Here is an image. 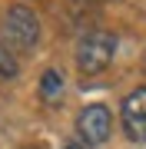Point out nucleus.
Instances as JSON below:
<instances>
[{
	"instance_id": "8",
	"label": "nucleus",
	"mask_w": 146,
	"mask_h": 149,
	"mask_svg": "<svg viewBox=\"0 0 146 149\" xmlns=\"http://www.w3.org/2000/svg\"><path fill=\"white\" fill-rule=\"evenodd\" d=\"M143 70H146V53H143Z\"/></svg>"
},
{
	"instance_id": "3",
	"label": "nucleus",
	"mask_w": 146,
	"mask_h": 149,
	"mask_svg": "<svg viewBox=\"0 0 146 149\" xmlns=\"http://www.w3.org/2000/svg\"><path fill=\"white\" fill-rule=\"evenodd\" d=\"M110 129H113V116H110L106 106L93 103V106H83L80 116H76V136L90 146H103L110 139Z\"/></svg>"
},
{
	"instance_id": "7",
	"label": "nucleus",
	"mask_w": 146,
	"mask_h": 149,
	"mask_svg": "<svg viewBox=\"0 0 146 149\" xmlns=\"http://www.w3.org/2000/svg\"><path fill=\"white\" fill-rule=\"evenodd\" d=\"M63 149H93V146H90V143H83L80 136H70V139L63 143Z\"/></svg>"
},
{
	"instance_id": "5",
	"label": "nucleus",
	"mask_w": 146,
	"mask_h": 149,
	"mask_svg": "<svg viewBox=\"0 0 146 149\" xmlns=\"http://www.w3.org/2000/svg\"><path fill=\"white\" fill-rule=\"evenodd\" d=\"M60 93H63V76H60V70H47V73L40 76V96H43L47 103H57Z\"/></svg>"
},
{
	"instance_id": "2",
	"label": "nucleus",
	"mask_w": 146,
	"mask_h": 149,
	"mask_svg": "<svg viewBox=\"0 0 146 149\" xmlns=\"http://www.w3.org/2000/svg\"><path fill=\"white\" fill-rule=\"evenodd\" d=\"M37 40H40L37 13H33L30 7H23V3L10 7L7 17H3V43L10 50H17V53H27V50L37 47Z\"/></svg>"
},
{
	"instance_id": "4",
	"label": "nucleus",
	"mask_w": 146,
	"mask_h": 149,
	"mask_svg": "<svg viewBox=\"0 0 146 149\" xmlns=\"http://www.w3.org/2000/svg\"><path fill=\"white\" fill-rule=\"evenodd\" d=\"M119 119H123V129L133 143H146V86L133 90L119 106Z\"/></svg>"
},
{
	"instance_id": "1",
	"label": "nucleus",
	"mask_w": 146,
	"mask_h": 149,
	"mask_svg": "<svg viewBox=\"0 0 146 149\" xmlns=\"http://www.w3.org/2000/svg\"><path fill=\"white\" fill-rule=\"evenodd\" d=\"M116 53V37L106 30H90L76 40V70L83 76H96L110 66Z\"/></svg>"
},
{
	"instance_id": "6",
	"label": "nucleus",
	"mask_w": 146,
	"mask_h": 149,
	"mask_svg": "<svg viewBox=\"0 0 146 149\" xmlns=\"http://www.w3.org/2000/svg\"><path fill=\"white\" fill-rule=\"evenodd\" d=\"M7 76H17V63H13L10 53L0 50V80H7Z\"/></svg>"
}]
</instances>
